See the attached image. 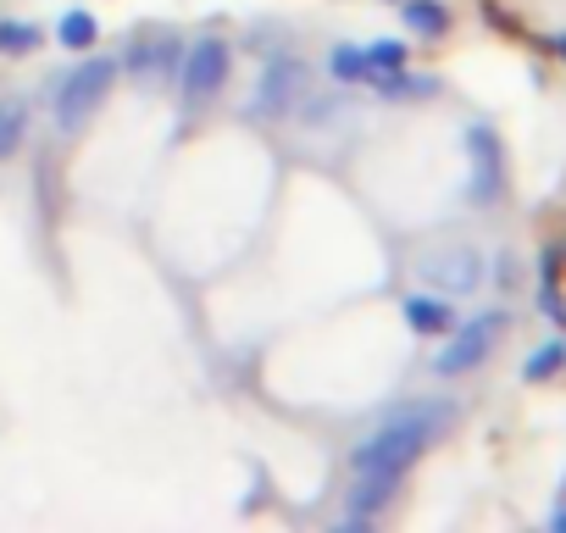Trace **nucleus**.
Returning a JSON list of instances; mask_svg holds the SVG:
<instances>
[{
  "label": "nucleus",
  "instance_id": "1",
  "mask_svg": "<svg viewBox=\"0 0 566 533\" xmlns=\"http://www.w3.org/2000/svg\"><path fill=\"white\" fill-rule=\"evenodd\" d=\"M450 422V406H411V411H400L395 422H384L373 439H361L356 445V456H350V467L356 472H389V478H400L428 445H433V433Z\"/></svg>",
  "mask_w": 566,
  "mask_h": 533
},
{
  "label": "nucleus",
  "instance_id": "2",
  "mask_svg": "<svg viewBox=\"0 0 566 533\" xmlns=\"http://www.w3.org/2000/svg\"><path fill=\"white\" fill-rule=\"evenodd\" d=\"M112 84H117V62H112V56H90V51H84V62H78V67L67 73V84L56 90V128H62V134L90 128V117L106 106Z\"/></svg>",
  "mask_w": 566,
  "mask_h": 533
},
{
  "label": "nucleus",
  "instance_id": "3",
  "mask_svg": "<svg viewBox=\"0 0 566 533\" xmlns=\"http://www.w3.org/2000/svg\"><path fill=\"white\" fill-rule=\"evenodd\" d=\"M228 67H233V56H228L222 40H195L184 51V62H178V95H184V106H206L228 84Z\"/></svg>",
  "mask_w": 566,
  "mask_h": 533
},
{
  "label": "nucleus",
  "instance_id": "4",
  "mask_svg": "<svg viewBox=\"0 0 566 533\" xmlns=\"http://www.w3.org/2000/svg\"><path fill=\"white\" fill-rule=\"evenodd\" d=\"M500 328H505V312H483V317H472L467 328H450V345H444V356H433V373H439V378L472 373V367L494 351Z\"/></svg>",
  "mask_w": 566,
  "mask_h": 533
},
{
  "label": "nucleus",
  "instance_id": "5",
  "mask_svg": "<svg viewBox=\"0 0 566 533\" xmlns=\"http://www.w3.org/2000/svg\"><path fill=\"white\" fill-rule=\"evenodd\" d=\"M301 90H306V67L301 62H290V56H277L266 73H261V84H255V101H250V117H283L295 101H301Z\"/></svg>",
  "mask_w": 566,
  "mask_h": 533
},
{
  "label": "nucleus",
  "instance_id": "6",
  "mask_svg": "<svg viewBox=\"0 0 566 533\" xmlns=\"http://www.w3.org/2000/svg\"><path fill=\"white\" fill-rule=\"evenodd\" d=\"M422 279L439 284L444 295H467V290L483 284V266H478L472 250H444V255H428V261H422Z\"/></svg>",
  "mask_w": 566,
  "mask_h": 533
},
{
  "label": "nucleus",
  "instance_id": "7",
  "mask_svg": "<svg viewBox=\"0 0 566 533\" xmlns=\"http://www.w3.org/2000/svg\"><path fill=\"white\" fill-rule=\"evenodd\" d=\"M467 156H472V200L500 195V139L489 128H467Z\"/></svg>",
  "mask_w": 566,
  "mask_h": 533
},
{
  "label": "nucleus",
  "instance_id": "8",
  "mask_svg": "<svg viewBox=\"0 0 566 533\" xmlns=\"http://www.w3.org/2000/svg\"><path fill=\"white\" fill-rule=\"evenodd\" d=\"M128 73H134L139 84H161L167 73L178 79V40H150V45H134Z\"/></svg>",
  "mask_w": 566,
  "mask_h": 533
},
{
  "label": "nucleus",
  "instance_id": "9",
  "mask_svg": "<svg viewBox=\"0 0 566 533\" xmlns=\"http://www.w3.org/2000/svg\"><path fill=\"white\" fill-rule=\"evenodd\" d=\"M406 323L417 328V334H450L455 328V312H450V301L444 295H406Z\"/></svg>",
  "mask_w": 566,
  "mask_h": 533
},
{
  "label": "nucleus",
  "instance_id": "10",
  "mask_svg": "<svg viewBox=\"0 0 566 533\" xmlns=\"http://www.w3.org/2000/svg\"><path fill=\"white\" fill-rule=\"evenodd\" d=\"M400 18H406V29H417V34H444L450 29V12L439 7V0H400Z\"/></svg>",
  "mask_w": 566,
  "mask_h": 533
},
{
  "label": "nucleus",
  "instance_id": "11",
  "mask_svg": "<svg viewBox=\"0 0 566 533\" xmlns=\"http://www.w3.org/2000/svg\"><path fill=\"white\" fill-rule=\"evenodd\" d=\"M23 134H29V106L23 101H0V161L18 156Z\"/></svg>",
  "mask_w": 566,
  "mask_h": 533
},
{
  "label": "nucleus",
  "instance_id": "12",
  "mask_svg": "<svg viewBox=\"0 0 566 533\" xmlns=\"http://www.w3.org/2000/svg\"><path fill=\"white\" fill-rule=\"evenodd\" d=\"M56 40H62V51H78V56H84V51L101 40V23H95L90 12H67V18L56 23Z\"/></svg>",
  "mask_w": 566,
  "mask_h": 533
},
{
  "label": "nucleus",
  "instance_id": "13",
  "mask_svg": "<svg viewBox=\"0 0 566 533\" xmlns=\"http://www.w3.org/2000/svg\"><path fill=\"white\" fill-rule=\"evenodd\" d=\"M34 45H45V34L34 23H12V18H0V51L7 56H29Z\"/></svg>",
  "mask_w": 566,
  "mask_h": 533
},
{
  "label": "nucleus",
  "instance_id": "14",
  "mask_svg": "<svg viewBox=\"0 0 566 533\" xmlns=\"http://www.w3.org/2000/svg\"><path fill=\"white\" fill-rule=\"evenodd\" d=\"M328 67H334L339 84H361V79H367V51H356V45H334Z\"/></svg>",
  "mask_w": 566,
  "mask_h": 533
},
{
  "label": "nucleus",
  "instance_id": "15",
  "mask_svg": "<svg viewBox=\"0 0 566 533\" xmlns=\"http://www.w3.org/2000/svg\"><path fill=\"white\" fill-rule=\"evenodd\" d=\"M406 67V45L400 40H373L367 45V73H400Z\"/></svg>",
  "mask_w": 566,
  "mask_h": 533
},
{
  "label": "nucleus",
  "instance_id": "16",
  "mask_svg": "<svg viewBox=\"0 0 566 533\" xmlns=\"http://www.w3.org/2000/svg\"><path fill=\"white\" fill-rule=\"evenodd\" d=\"M378 95H389V101H400V95H433V79H406V67L400 73H378Z\"/></svg>",
  "mask_w": 566,
  "mask_h": 533
},
{
  "label": "nucleus",
  "instance_id": "17",
  "mask_svg": "<svg viewBox=\"0 0 566 533\" xmlns=\"http://www.w3.org/2000/svg\"><path fill=\"white\" fill-rule=\"evenodd\" d=\"M560 362H566V345H544V351H533V362L522 367V378L527 384H544L549 373H560Z\"/></svg>",
  "mask_w": 566,
  "mask_h": 533
},
{
  "label": "nucleus",
  "instance_id": "18",
  "mask_svg": "<svg viewBox=\"0 0 566 533\" xmlns=\"http://www.w3.org/2000/svg\"><path fill=\"white\" fill-rule=\"evenodd\" d=\"M544 312H549V317H566V306H560V295H555V290H544Z\"/></svg>",
  "mask_w": 566,
  "mask_h": 533
},
{
  "label": "nucleus",
  "instance_id": "19",
  "mask_svg": "<svg viewBox=\"0 0 566 533\" xmlns=\"http://www.w3.org/2000/svg\"><path fill=\"white\" fill-rule=\"evenodd\" d=\"M555 56H560V62H566V34H560V40H555Z\"/></svg>",
  "mask_w": 566,
  "mask_h": 533
},
{
  "label": "nucleus",
  "instance_id": "20",
  "mask_svg": "<svg viewBox=\"0 0 566 533\" xmlns=\"http://www.w3.org/2000/svg\"><path fill=\"white\" fill-rule=\"evenodd\" d=\"M395 7H400V0H395Z\"/></svg>",
  "mask_w": 566,
  "mask_h": 533
}]
</instances>
